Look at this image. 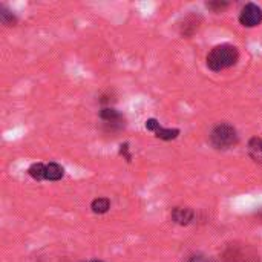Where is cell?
Returning a JSON list of instances; mask_svg holds the SVG:
<instances>
[{
	"mask_svg": "<svg viewBox=\"0 0 262 262\" xmlns=\"http://www.w3.org/2000/svg\"><path fill=\"white\" fill-rule=\"evenodd\" d=\"M222 262H259V254L254 253L248 245L235 244L224 251Z\"/></svg>",
	"mask_w": 262,
	"mask_h": 262,
	"instance_id": "3",
	"label": "cell"
},
{
	"mask_svg": "<svg viewBox=\"0 0 262 262\" xmlns=\"http://www.w3.org/2000/svg\"><path fill=\"white\" fill-rule=\"evenodd\" d=\"M239 23L245 28H254L262 23V8L256 4H247L239 13Z\"/></svg>",
	"mask_w": 262,
	"mask_h": 262,
	"instance_id": "4",
	"label": "cell"
},
{
	"mask_svg": "<svg viewBox=\"0 0 262 262\" xmlns=\"http://www.w3.org/2000/svg\"><path fill=\"white\" fill-rule=\"evenodd\" d=\"M239 141L238 130L228 123L216 124L210 132V144L218 150H227L236 146Z\"/></svg>",
	"mask_w": 262,
	"mask_h": 262,
	"instance_id": "2",
	"label": "cell"
},
{
	"mask_svg": "<svg viewBox=\"0 0 262 262\" xmlns=\"http://www.w3.org/2000/svg\"><path fill=\"white\" fill-rule=\"evenodd\" d=\"M100 118H102L105 123L111 124V126L121 124V121H123V115H121L117 109H114V108H103V109L100 111Z\"/></svg>",
	"mask_w": 262,
	"mask_h": 262,
	"instance_id": "8",
	"label": "cell"
},
{
	"mask_svg": "<svg viewBox=\"0 0 262 262\" xmlns=\"http://www.w3.org/2000/svg\"><path fill=\"white\" fill-rule=\"evenodd\" d=\"M124 153V156L127 158V161H130V155H129V147H127V144H124V146H121V155Z\"/></svg>",
	"mask_w": 262,
	"mask_h": 262,
	"instance_id": "16",
	"label": "cell"
},
{
	"mask_svg": "<svg viewBox=\"0 0 262 262\" xmlns=\"http://www.w3.org/2000/svg\"><path fill=\"white\" fill-rule=\"evenodd\" d=\"M248 153L251 159H254L256 162H262V140L260 138L253 137L248 141Z\"/></svg>",
	"mask_w": 262,
	"mask_h": 262,
	"instance_id": "9",
	"label": "cell"
},
{
	"mask_svg": "<svg viewBox=\"0 0 262 262\" xmlns=\"http://www.w3.org/2000/svg\"><path fill=\"white\" fill-rule=\"evenodd\" d=\"M195 212L189 207H175L172 210V219L180 225H187L193 221Z\"/></svg>",
	"mask_w": 262,
	"mask_h": 262,
	"instance_id": "6",
	"label": "cell"
},
{
	"mask_svg": "<svg viewBox=\"0 0 262 262\" xmlns=\"http://www.w3.org/2000/svg\"><path fill=\"white\" fill-rule=\"evenodd\" d=\"M187 262H209V260H207V257H204L201 254H196V256H192Z\"/></svg>",
	"mask_w": 262,
	"mask_h": 262,
	"instance_id": "15",
	"label": "cell"
},
{
	"mask_svg": "<svg viewBox=\"0 0 262 262\" xmlns=\"http://www.w3.org/2000/svg\"><path fill=\"white\" fill-rule=\"evenodd\" d=\"M64 177V169L57 162L46 164V180L48 181H58Z\"/></svg>",
	"mask_w": 262,
	"mask_h": 262,
	"instance_id": "10",
	"label": "cell"
},
{
	"mask_svg": "<svg viewBox=\"0 0 262 262\" xmlns=\"http://www.w3.org/2000/svg\"><path fill=\"white\" fill-rule=\"evenodd\" d=\"M239 60V51L236 46L222 43L215 46L209 54H207V68L213 72H221L224 69H228L235 66Z\"/></svg>",
	"mask_w": 262,
	"mask_h": 262,
	"instance_id": "1",
	"label": "cell"
},
{
	"mask_svg": "<svg viewBox=\"0 0 262 262\" xmlns=\"http://www.w3.org/2000/svg\"><path fill=\"white\" fill-rule=\"evenodd\" d=\"M91 209L94 213L97 215H103L106 213L109 209H111V201L108 198H95L92 203H91Z\"/></svg>",
	"mask_w": 262,
	"mask_h": 262,
	"instance_id": "12",
	"label": "cell"
},
{
	"mask_svg": "<svg viewBox=\"0 0 262 262\" xmlns=\"http://www.w3.org/2000/svg\"><path fill=\"white\" fill-rule=\"evenodd\" d=\"M89 262H102V260H99V259H94V260H89Z\"/></svg>",
	"mask_w": 262,
	"mask_h": 262,
	"instance_id": "17",
	"label": "cell"
},
{
	"mask_svg": "<svg viewBox=\"0 0 262 262\" xmlns=\"http://www.w3.org/2000/svg\"><path fill=\"white\" fill-rule=\"evenodd\" d=\"M200 25H201V17H198V16H187L183 20V25H181V31L180 32L184 37H192L200 29Z\"/></svg>",
	"mask_w": 262,
	"mask_h": 262,
	"instance_id": "7",
	"label": "cell"
},
{
	"mask_svg": "<svg viewBox=\"0 0 262 262\" xmlns=\"http://www.w3.org/2000/svg\"><path fill=\"white\" fill-rule=\"evenodd\" d=\"M29 177L36 181H43L46 180V164L43 162H34L29 169H28Z\"/></svg>",
	"mask_w": 262,
	"mask_h": 262,
	"instance_id": "11",
	"label": "cell"
},
{
	"mask_svg": "<svg viewBox=\"0 0 262 262\" xmlns=\"http://www.w3.org/2000/svg\"><path fill=\"white\" fill-rule=\"evenodd\" d=\"M0 22L5 26H14L17 23V17L5 7H0Z\"/></svg>",
	"mask_w": 262,
	"mask_h": 262,
	"instance_id": "13",
	"label": "cell"
},
{
	"mask_svg": "<svg viewBox=\"0 0 262 262\" xmlns=\"http://www.w3.org/2000/svg\"><path fill=\"white\" fill-rule=\"evenodd\" d=\"M146 129L152 130L155 134V137H158L159 140H164V141H170V140H175L178 135H180V130L178 129H166L162 127L158 120L155 118H149L146 120Z\"/></svg>",
	"mask_w": 262,
	"mask_h": 262,
	"instance_id": "5",
	"label": "cell"
},
{
	"mask_svg": "<svg viewBox=\"0 0 262 262\" xmlns=\"http://www.w3.org/2000/svg\"><path fill=\"white\" fill-rule=\"evenodd\" d=\"M206 7L213 13H222L230 7V4L225 2V0H210V2H206Z\"/></svg>",
	"mask_w": 262,
	"mask_h": 262,
	"instance_id": "14",
	"label": "cell"
}]
</instances>
